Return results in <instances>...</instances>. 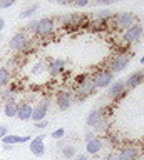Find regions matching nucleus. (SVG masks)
<instances>
[{"label":"nucleus","mask_w":144,"mask_h":160,"mask_svg":"<svg viewBox=\"0 0 144 160\" xmlns=\"http://www.w3.org/2000/svg\"><path fill=\"white\" fill-rule=\"evenodd\" d=\"M104 160H119V157H117V153L111 152V153H107L106 157H104Z\"/></svg>","instance_id":"72a5a7b5"},{"label":"nucleus","mask_w":144,"mask_h":160,"mask_svg":"<svg viewBox=\"0 0 144 160\" xmlns=\"http://www.w3.org/2000/svg\"><path fill=\"white\" fill-rule=\"evenodd\" d=\"M17 0H0V8H10L12 5H15Z\"/></svg>","instance_id":"c85d7f7f"},{"label":"nucleus","mask_w":144,"mask_h":160,"mask_svg":"<svg viewBox=\"0 0 144 160\" xmlns=\"http://www.w3.org/2000/svg\"><path fill=\"white\" fill-rule=\"evenodd\" d=\"M30 142V137L29 135H12V133H7L5 137L2 138V143L5 145H20V143H27Z\"/></svg>","instance_id":"ddd939ff"},{"label":"nucleus","mask_w":144,"mask_h":160,"mask_svg":"<svg viewBox=\"0 0 144 160\" xmlns=\"http://www.w3.org/2000/svg\"><path fill=\"white\" fill-rule=\"evenodd\" d=\"M101 117H102L101 110H99V108H92L91 112L87 113V117H86V125H87V127H91V128H94V125L101 120Z\"/></svg>","instance_id":"aec40b11"},{"label":"nucleus","mask_w":144,"mask_h":160,"mask_svg":"<svg viewBox=\"0 0 144 160\" xmlns=\"http://www.w3.org/2000/svg\"><path fill=\"white\" fill-rule=\"evenodd\" d=\"M129 62H131V55H117V57H114L111 62H109V67L107 70L111 73H121L122 70H126L127 68V65Z\"/></svg>","instance_id":"7ed1b4c3"},{"label":"nucleus","mask_w":144,"mask_h":160,"mask_svg":"<svg viewBox=\"0 0 144 160\" xmlns=\"http://www.w3.org/2000/svg\"><path fill=\"white\" fill-rule=\"evenodd\" d=\"M51 137H52V138H56V140H62L64 137H66V128H64V127L56 128V130H54V132L51 133Z\"/></svg>","instance_id":"cd10ccee"},{"label":"nucleus","mask_w":144,"mask_h":160,"mask_svg":"<svg viewBox=\"0 0 144 160\" xmlns=\"http://www.w3.org/2000/svg\"><path fill=\"white\" fill-rule=\"evenodd\" d=\"M37 25H39V20H30V22L25 25V32L35 35L37 33Z\"/></svg>","instance_id":"bb28decb"},{"label":"nucleus","mask_w":144,"mask_h":160,"mask_svg":"<svg viewBox=\"0 0 144 160\" xmlns=\"http://www.w3.org/2000/svg\"><path fill=\"white\" fill-rule=\"evenodd\" d=\"M10 83V72L5 67H0V88H5Z\"/></svg>","instance_id":"5701e85b"},{"label":"nucleus","mask_w":144,"mask_h":160,"mask_svg":"<svg viewBox=\"0 0 144 160\" xmlns=\"http://www.w3.org/2000/svg\"><path fill=\"white\" fill-rule=\"evenodd\" d=\"M119 160H137L139 158V148L136 147H122L117 153Z\"/></svg>","instance_id":"f8f14e48"},{"label":"nucleus","mask_w":144,"mask_h":160,"mask_svg":"<svg viewBox=\"0 0 144 160\" xmlns=\"http://www.w3.org/2000/svg\"><path fill=\"white\" fill-rule=\"evenodd\" d=\"M142 35H144V27L142 25L141 23H132L129 28L124 30L122 38H124V42H127V43H134V42H139Z\"/></svg>","instance_id":"39448f33"},{"label":"nucleus","mask_w":144,"mask_h":160,"mask_svg":"<svg viewBox=\"0 0 144 160\" xmlns=\"http://www.w3.org/2000/svg\"><path fill=\"white\" fill-rule=\"evenodd\" d=\"M127 93V87H126V80H114V82L107 87V97L119 100Z\"/></svg>","instance_id":"20e7f679"},{"label":"nucleus","mask_w":144,"mask_h":160,"mask_svg":"<svg viewBox=\"0 0 144 160\" xmlns=\"http://www.w3.org/2000/svg\"><path fill=\"white\" fill-rule=\"evenodd\" d=\"M107 127H109V120L107 118H104V117H101V120L94 125V132L96 133H104L107 130Z\"/></svg>","instance_id":"b1692460"},{"label":"nucleus","mask_w":144,"mask_h":160,"mask_svg":"<svg viewBox=\"0 0 144 160\" xmlns=\"http://www.w3.org/2000/svg\"><path fill=\"white\" fill-rule=\"evenodd\" d=\"M2 148H3V150H12V148H15V145H8V143H5Z\"/></svg>","instance_id":"58836bf2"},{"label":"nucleus","mask_w":144,"mask_h":160,"mask_svg":"<svg viewBox=\"0 0 144 160\" xmlns=\"http://www.w3.org/2000/svg\"><path fill=\"white\" fill-rule=\"evenodd\" d=\"M94 92H96V87H94L91 78L81 80V83H79V93H81L82 97H89V95H92Z\"/></svg>","instance_id":"a211bd4d"},{"label":"nucleus","mask_w":144,"mask_h":160,"mask_svg":"<svg viewBox=\"0 0 144 160\" xmlns=\"http://www.w3.org/2000/svg\"><path fill=\"white\" fill-rule=\"evenodd\" d=\"M8 133V125H5V123H2L0 125V140H2L5 135Z\"/></svg>","instance_id":"2f4dec72"},{"label":"nucleus","mask_w":144,"mask_h":160,"mask_svg":"<svg viewBox=\"0 0 144 160\" xmlns=\"http://www.w3.org/2000/svg\"><path fill=\"white\" fill-rule=\"evenodd\" d=\"M139 62H141V63L144 65V55H142V57H141V60H139Z\"/></svg>","instance_id":"ea45409f"},{"label":"nucleus","mask_w":144,"mask_h":160,"mask_svg":"<svg viewBox=\"0 0 144 160\" xmlns=\"http://www.w3.org/2000/svg\"><path fill=\"white\" fill-rule=\"evenodd\" d=\"M144 82V70H137V72L131 73L126 78V87L127 88H136L137 85H141Z\"/></svg>","instance_id":"2eb2a0df"},{"label":"nucleus","mask_w":144,"mask_h":160,"mask_svg":"<svg viewBox=\"0 0 144 160\" xmlns=\"http://www.w3.org/2000/svg\"><path fill=\"white\" fill-rule=\"evenodd\" d=\"M54 27H56V23H54L52 18L49 17H44L39 20V25H37V33L42 35V37H49L52 32H54Z\"/></svg>","instance_id":"6e6552de"},{"label":"nucleus","mask_w":144,"mask_h":160,"mask_svg":"<svg viewBox=\"0 0 144 160\" xmlns=\"http://www.w3.org/2000/svg\"><path fill=\"white\" fill-rule=\"evenodd\" d=\"M61 153H62V157H64V158L72 160V158L77 155V148H76V145H62Z\"/></svg>","instance_id":"412c9836"},{"label":"nucleus","mask_w":144,"mask_h":160,"mask_svg":"<svg viewBox=\"0 0 144 160\" xmlns=\"http://www.w3.org/2000/svg\"><path fill=\"white\" fill-rule=\"evenodd\" d=\"M89 2H91V0H74V5L79 8H82V7H87Z\"/></svg>","instance_id":"473e14b6"},{"label":"nucleus","mask_w":144,"mask_h":160,"mask_svg":"<svg viewBox=\"0 0 144 160\" xmlns=\"http://www.w3.org/2000/svg\"><path fill=\"white\" fill-rule=\"evenodd\" d=\"M56 103H57V108L61 112H66V110L72 105V93L64 90V92H59L57 93V98H56Z\"/></svg>","instance_id":"9d476101"},{"label":"nucleus","mask_w":144,"mask_h":160,"mask_svg":"<svg viewBox=\"0 0 144 160\" xmlns=\"http://www.w3.org/2000/svg\"><path fill=\"white\" fill-rule=\"evenodd\" d=\"M32 110H34V107H32L30 103H19L15 117L19 120H22V122H27V120L32 118Z\"/></svg>","instance_id":"4468645a"},{"label":"nucleus","mask_w":144,"mask_h":160,"mask_svg":"<svg viewBox=\"0 0 144 160\" xmlns=\"http://www.w3.org/2000/svg\"><path fill=\"white\" fill-rule=\"evenodd\" d=\"M45 70H47V62H37V63L32 67L30 73H32V75H40L42 72H45Z\"/></svg>","instance_id":"a878e982"},{"label":"nucleus","mask_w":144,"mask_h":160,"mask_svg":"<svg viewBox=\"0 0 144 160\" xmlns=\"http://www.w3.org/2000/svg\"><path fill=\"white\" fill-rule=\"evenodd\" d=\"M32 45V40L27 37L25 32H17L12 35L10 42H8V47L13 52H25V50Z\"/></svg>","instance_id":"f257e3e1"},{"label":"nucleus","mask_w":144,"mask_h":160,"mask_svg":"<svg viewBox=\"0 0 144 160\" xmlns=\"http://www.w3.org/2000/svg\"><path fill=\"white\" fill-rule=\"evenodd\" d=\"M79 20H81V17L77 13H66V15L57 17V23L64 25V27H74V25L79 23Z\"/></svg>","instance_id":"dca6fc26"},{"label":"nucleus","mask_w":144,"mask_h":160,"mask_svg":"<svg viewBox=\"0 0 144 160\" xmlns=\"http://www.w3.org/2000/svg\"><path fill=\"white\" fill-rule=\"evenodd\" d=\"M102 148H104V140L99 138V137H96L94 140H91V142L86 143V152H87V155H97Z\"/></svg>","instance_id":"f3484780"},{"label":"nucleus","mask_w":144,"mask_h":160,"mask_svg":"<svg viewBox=\"0 0 144 160\" xmlns=\"http://www.w3.org/2000/svg\"><path fill=\"white\" fill-rule=\"evenodd\" d=\"M94 18L101 20V22H106V20L112 18V12L109 8H99L97 12H94Z\"/></svg>","instance_id":"4be33fe9"},{"label":"nucleus","mask_w":144,"mask_h":160,"mask_svg":"<svg viewBox=\"0 0 144 160\" xmlns=\"http://www.w3.org/2000/svg\"><path fill=\"white\" fill-rule=\"evenodd\" d=\"M49 105H51V98H44L40 103H37L32 110V118L34 122H39V120H44L45 115L49 113Z\"/></svg>","instance_id":"0eeeda50"},{"label":"nucleus","mask_w":144,"mask_h":160,"mask_svg":"<svg viewBox=\"0 0 144 160\" xmlns=\"http://www.w3.org/2000/svg\"><path fill=\"white\" fill-rule=\"evenodd\" d=\"M64 68H66V60L64 58H54L47 63V72L51 73V77H59Z\"/></svg>","instance_id":"9b49d317"},{"label":"nucleus","mask_w":144,"mask_h":160,"mask_svg":"<svg viewBox=\"0 0 144 160\" xmlns=\"http://www.w3.org/2000/svg\"><path fill=\"white\" fill-rule=\"evenodd\" d=\"M17 108H19V103L15 102V100H8V102H3L2 112H3L5 117L12 118V117H15V115H17Z\"/></svg>","instance_id":"6ab92c4d"},{"label":"nucleus","mask_w":144,"mask_h":160,"mask_svg":"<svg viewBox=\"0 0 144 160\" xmlns=\"http://www.w3.org/2000/svg\"><path fill=\"white\" fill-rule=\"evenodd\" d=\"M96 137H97L96 132H94V130H91V132H86V135H84V140H86V143H87V142H91V140H94Z\"/></svg>","instance_id":"7c9ffc66"},{"label":"nucleus","mask_w":144,"mask_h":160,"mask_svg":"<svg viewBox=\"0 0 144 160\" xmlns=\"http://www.w3.org/2000/svg\"><path fill=\"white\" fill-rule=\"evenodd\" d=\"M134 22H136V17H134L131 12H119V13L114 15V25H116L117 28L126 30V28L131 27Z\"/></svg>","instance_id":"423d86ee"},{"label":"nucleus","mask_w":144,"mask_h":160,"mask_svg":"<svg viewBox=\"0 0 144 160\" xmlns=\"http://www.w3.org/2000/svg\"><path fill=\"white\" fill-rule=\"evenodd\" d=\"M3 28H5V20H3L2 17H0V32H2Z\"/></svg>","instance_id":"4c0bfd02"},{"label":"nucleus","mask_w":144,"mask_h":160,"mask_svg":"<svg viewBox=\"0 0 144 160\" xmlns=\"http://www.w3.org/2000/svg\"><path fill=\"white\" fill-rule=\"evenodd\" d=\"M34 127L35 128H47L49 127V120H39V122H34Z\"/></svg>","instance_id":"c756f323"},{"label":"nucleus","mask_w":144,"mask_h":160,"mask_svg":"<svg viewBox=\"0 0 144 160\" xmlns=\"http://www.w3.org/2000/svg\"><path fill=\"white\" fill-rule=\"evenodd\" d=\"M49 2H57V0H49Z\"/></svg>","instance_id":"a19ab883"},{"label":"nucleus","mask_w":144,"mask_h":160,"mask_svg":"<svg viewBox=\"0 0 144 160\" xmlns=\"http://www.w3.org/2000/svg\"><path fill=\"white\" fill-rule=\"evenodd\" d=\"M57 3L59 5H72L74 0H57Z\"/></svg>","instance_id":"e433bc0d"},{"label":"nucleus","mask_w":144,"mask_h":160,"mask_svg":"<svg viewBox=\"0 0 144 160\" xmlns=\"http://www.w3.org/2000/svg\"><path fill=\"white\" fill-rule=\"evenodd\" d=\"M116 0H96V3L97 5H111V3H114Z\"/></svg>","instance_id":"f704fd0d"},{"label":"nucleus","mask_w":144,"mask_h":160,"mask_svg":"<svg viewBox=\"0 0 144 160\" xmlns=\"http://www.w3.org/2000/svg\"><path fill=\"white\" fill-rule=\"evenodd\" d=\"M91 80L96 88H107L114 82V73H111L109 70H99L92 75Z\"/></svg>","instance_id":"f03ea898"},{"label":"nucleus","mask_w":144,"mask_h":160,"mask_svg":"<svg viewBox=\"0 0 144 160\" xmlns=\"http://www.w3.org/2000/svg\"><path fill=\"white\" fill-rule=\"evenodd\" d=\"M30 152L35 157H42L45 153V142H44V135H39L35 138H30V145H29Z\"/></svg>","instance_id":"1a4fd4ad"},{"label":"nucleus","mask_w":144,"mask_h":160,"mask_svg":"<svg viewBox=\"0 0 144 160\" xmlns=\"http://www.w3.org/2000/svg\"><path fill=\"white\" fill-rule=\"evenodd\" d=\"M74 158H76V160H91V158H89V155H86V153H79Z\"/></svg>","instance_id":"c9c22d12"},{"label":"nucleus","mask_w":144,"mask_h":160,"mask_svg":"<svg viewBox=\"0 0 144 160\" xmlns=\"http://www.w3.org/2000/svg\"><path fill=\"white\" fill-rule=\"evenodd\" d=\"M37 10H39V5L37 3H32L30 7H27L25 10H22V13L19 15V17H20V18H32L34 13H35Z\"/></svg>","instance_id":"393cba45"}]
</instances>
